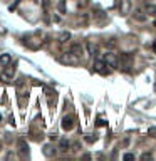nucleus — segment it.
Masks as SVG:
<instances>
[{
	"mask_svg": "<svg viewBox=\"0 0 156 161\" xmlns=\"http://www.w3.org/2000/svg\"><path fill=\"white\" fill-rule=\"evenodd\" d=\"M69 39H71V34H69V32H62L61 37H59V42H66V40H69Z\"/></svg>",
	"mask_w": 156,
	"mask_h": 161,
	"instance_id": "dca6fc26",
	"label": "nucleus"
},
{
	"mask_svg": "<svg viewBox=\"0 0 156 161\" xmlns=\"http://www.w3.org/2000/svg\"><path fill=\"white\" fill-rule=\"evenodd\" d=\"M106 67H109V66L104 62L103 59H99V61H96V62H94V71H96V72H99V74H103V76L109 74V69H106Z\"/></svg>",
	"mask_w": 156,
	"mask_h": 161,
	"instance_id": "20e7f679",
	"label": "nucleus"
},
{
	"mask_svg": "<svg viewBox=\"0 0 156 161\" xmlns=\"http://www.w3.org/2000/svg\"><path fill=\"white\" fill-rule=\"evenodd\" d=\"M59 10H61V12H64V0L61 2V4H59Z\"/></svg>",
	"mask_w": 156,
	"mask_h": 161,
	"instance_id": "4be33fe9",
	"label": "nucleus"
},
{
	"mask_svg": "<svg viewBox=\"0 0 156 161\" xmlns=\"http://www.w3.org/2000/svg\"><path fill=\"white\" fill-rule=\"evenodd\" d=\"M141 158H143V160H150V158H151V155H150V153H144V155L141 156Z\"/></svg>",
	"mask_w": 156,
	"mask_h": 161,
	"instance_id": "412c9836",
	"label": "nucleus"
},
{
	"mask_svg": "<svg viewBox=\"0 0 156 161\" xmlns=\"http://www.w3.org/2000/svg\"><path fill=\"white\" fill-rule=\"evenodd\" d=\"M69 146H71V143H69L67 139H61V144H59V149L61 151H67Z\"/></svg>",
	"mask_w": 156,
	"mask_h": 161,
	"instance_id": "4468645a",
	"label": "nucleus"
},
{
	"mask_svg": "<svg viewBox=\"0 0 156 161\" xmlns=\"http://www.w3.org/2000/svg\"><path fill=\"white\" fill-rule=\"evenodd\" d=\"M61 62L67 64V66H77V64H81V57L79 56H74L72 52H67V54L61 56Z\"/></svg>",
	"mask_w": 156,
	"mask_h": 161,
	"instance_id": "f03ea898",
	"label": "nucleus"
},
{
	"mask_svg": "<svg viewBox=\"0 0 156 161\" xmlns=\"http://www.w3.org/2000/svg\"><path fill=\"white\" fill-rule=\"evenodd\" d=\"M119 12L123 15H128L131 12V2L129 0H119Z\"/></svg>",
	"mask_w": 156,
	"mask_h": 161,
	"instance_id": "39448f33",
	"label": "nucleus"
},
{
	"mask_svg": "<svg viewBox=\"0 0 156 161\" xmlns=\"http://www.w3.org/2000/svg\"><path fill=\"white\" fill-rule=\"evenodd\" d=\"M19 153L22 156H27V153H29V146H27L25 139H19Z\"/></svg>",
	"mask_w": 156,
	"mask_h": 161,
	"instance_id": "9d476101",
	"label": "nucleus"
},
{
	"mask_svg": "<svg viewBox=\"0 0 156 161\" xmlns=\"http://www.w3.org/2000/svg\"><path fill=\"white\" fill-rule=\"evenodd\" d=\"M9 67H10V64H9ZM14 72H15V67H10V69H7V71H4V72L0 74V77H2V81H10V79L14 77Z\"/></svg>",
	"mask_w": 156,
	"mask_h": 161,
	"instance_id": "423d86ee",
	"label": "nucleus"
},
{
	"mask_svg": "<svg viewBox=\"0 0 156 161\" xmlns=\"http://www.w3.org/2000/svg\"><path fill=\"white\" fill-rule=\"evenodd\" d=\"M134 158V155H131V153H128V155H124V160H133Z\"/></svg>",
	"mask_w": 156,
	"mask_h": 161,
	"instance_id": "aec40b11",
	"label": "nucleus"
},
{
	"mask_svg": "<svg viewBox=\"0 0 156 161\" xmlns=\"http://www.w3.org/2000/svg\"><path fill=\"white\" fill-rule=\"evenodd\" d=\"M146 12H153V14H156V7H153V5H148Z\"/></svg>",
	"mask_w": 156,
	"mask_h": 161,
	"instance_id": "a211bd4d",
	"label": "nucleus"
},
{
	"mask_svg": "<svg viewBox=\"0 0 156 161\" xmlns=\"http://www.w3.org/2000/svg\"><path fill=\"white\" fill-rule=\"evenodd\" d=\"M62 129H66V131H69V129H72V126H74V123H72V118L71 116H66V118H62Z\"/></svg>",
	"mask_w": 156,
	"mask_h": 161,
	"instance_id": "6e6552de",
	"label": "nucleus"
},
{
	"mask_svg": "<svg viewBox=\"0 0 156 161\" xmlns=\"http://www.w3.org/2000/svg\"><path fill=\"white\" fill-rule=\"evenodd\" d=\"M69 52H72L74 56H79V57H81V56L84 54V47L81 45V44H72V45H71V51H69Z\"/></svg>",
	"mask_w": 156,
	"mask_h": 161,
	"instance_id": "1a4fd4ad",
	"label": "nucleus"
},
{
	"mask_svg": "<svg viewBox=\"0 0 156 161\" xmlns=\"http://www.w3.org/2000/svg\"><path fill=\"white\" fill-rule=\"evenodd\" d=\"M10 62H12V56L10 54H2V56H0V67L2 69H5Z\"/></svg>",
	"mask_w": 156,
	"mask_h": 161,
	"instance_id": "0eeeda50",
	"label": "nucleus"
},
{
	"mask_svg": "<svg viewBox=\"0 0 156 161\" xmlns=\"http://www.w3.org/2000/svg\"><path fill=\"white\" fill-rule=\"evenodd\" d=\"M134 19H136V20H139V22H144L146 20V15L143 14V10H136L134 12Z\"/></svg>",
	"mask_w": 156,
	"mask_h": 161,
	"instance_id": "2eb2a0df",
	"label": "nucleus"
},
{
	"mask_svg": "<svg viewBox=\"0 0 156 161\" xmlns=\"http://www.w3.org/2000/svg\"><path fill=\"white\" fill-rule=\"evenodd\" d=\"M148 134H150L151 138H156V128H150V129H148Z\"/></svg>",
	"mask_w": 156,
	"mask_h": 161,
	"instance_id": "f3484780",
	"label": "nucleus"
},
{
	"mask_svg": "<svg viewBox=\"0 0 156 161\" xmlns=\"http://www.w3.org/2000/svg\"><path fill=\"white\" fill-rule=\"evenodd\" d=\"M104 62L108 64L109 67H118V56H116L113 51H108L103 54V57H101Z\"/></svg>",
	"mask_w": 156,
	"mask_h": 161,
	"instance_id": "7ed1b4c3",
	"label": "nucleus"
},
{
	"mask_svg": "<svg viewBox=\"0 0 156 161\" xmlns=\"http://www.w3.org/2000/svg\"><path fill=\"white\" fill-rule=\"evenodd\" d=\"M86 141H87V143H92V141H96V138H92V136H86Z\"/></svg>",
	"mask_w": 156,
	"mask_h": 161,
	"instance_id": "6ab92c4d",
	"label": "nucleus"
},
{
	"mask_svg": "<svg viewBox=\"0 0 156 161\" xmlns=\"http://www.w3.org/2000/svg\"><path fill=\"white\" fill-rule=\"evenodd\" d=\"M86 47H87V54H91V56H94V54L98 52V45H96V44H92V42H87V44H86Z\"/></svg>",
	"mask_w": 156,
	"mask_h": 161,
	"instance_id": "f8f14e48",
	"label": "nucleus"
},
{
	"mask_svg": "<svg viewBox=\"0 0 156 161\" xmlns=\"http://www.w3.org/2000/svg\"><path fill=\"white\" fill-rule=\"evenodd\" d=\"M44 155L46 156H56V149H54L51 144H46L44 146Z\"/></svg>",
	"mask_w": 156,
	"mask_h": 161,
	"instance_id": "ddd939ff",
	"label": "nucleus"
},
{
	"mask_svg": "<svg viewBox=\"0 0 156 161\" xmlns=\"http://www.w3.org/2000/svg\"><path fill=\"white\" fill-rule=\"evenodd\" d=\"M94 20H96V22H103V20H106V14H104L103 10L94 12Z\"/></svg>",
	"mask_w": 156,
	"mask_h": 161,
	"instance_id": "9b49d317",
	"label": "nucleus"
},
{
	"mask_svg": "<svg viewBox=\"0 0 156 161\" xmlns=\"http://www.w3.org/2000/svg\"><path fill=\"white\" fill-rule=\"evenodd\" d=\"M118 66H121L124 71H129V69L133 67V56L128 54V52L121 54L119 57H118Z\"/></svg>",
	"mask_w": 156,
	"mask_h": 161,
	"instance_id": "f257e3e1",
	"label": "nucleus"
}]
</instances>
